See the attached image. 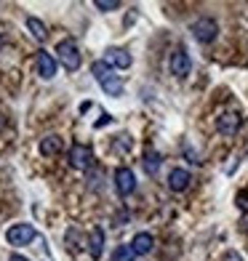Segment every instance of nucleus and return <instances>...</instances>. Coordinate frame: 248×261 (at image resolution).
Listing matches in <instances>:
<instances>
[{
	"mask_svg": "<svg viewBox=\"0 0 248 261\" xmlns=\"http://www.w3.org/2000/svg\"><path fill=\"white\" fill-rule=\"evenodd\" d=\"M91 75L96 77V83L102 86V91L107 93V96H120L123 93V80L115 75V67H110L104 59L91 64Z\"/></svg>",
	"mask_w": 248,
	"mask_h": 261,
	"instance_id": "f257e3e1",
	"label": "nucleus"
},
{
	"mask_svg": "<svg viewBox=\"0 0 248 261\" xmlns=\"http://www.w3.org/2000/svg\"><path fill=\"white\" fill-rule=\"evenodd\" d=\"M216 35H219V24L211 16H200L197 21H192V38L197 43H214L216 40Z\"/></svg>",
	"mask_w": 248,
	"mask_h": 261,
	"instance_id": "f03ea898",
	"label": "nucleus"
},
{
	"mask_svg": "<svg viewBox=\"0 0 248 261\" xmlns=\"http://www.w3.org/2000/svg\"><path fill=\"white\" fill-rule=\"evenodd\" d=\"M56 54H59V62L64 64V69H69V72H75V69L80 67V51H78V45L72 40H62L56 45Z\"/></svg>",
	"mask_w": 248,
	"mask_h": 261,
	"instance_id": "7ed1b4c3",
	"label": "nucleus"
},
{
	"mask_svg": "<svg viewBox=\"0 0 248 261\" xmlns=\"http://www.w3.org/2000/svg\"><path fill=\"white\" fill-rule=\"evenodd\" d=\"M168 69H171L173 77H187V75L192 72V59H190V54H187L184 48H176V51L171 54V59H168Z\"/></svg>",
	"mask_w": 248,
	"mask_h": 261,
	"instance_id": "20e7f679",
	"label": "nucleus"
},
{
	"mask_svg": "<svg viewBox=\"0 0 248 261\" xmlns=\"http://www.w3.org/2000/svg\"><path fill=\"white\" fill-rule=\"evenodd\" d=\"M35 237H38V232H35L32 224H14V227H8V232H6V240L11 245H30Z\"/></svg>",
	"mask_w": 248,
	"mask_h": 261,
	"instance_id": "39448f33",
	"label": "nucleus"
},
{
	"mask_svg": "<svg viewBox=\"0 0 248 261\" xmlns=\"http://www.w3.org/2000/svg\"><path fill=\"white\" fill-rule=\"evenodd\" d=\"M67 160H69V165H72V168L86 171V168H91L93 155H91V149H88L86 144H72V147H69V152H67Z\"/></svg>",
	"mask_w": 248,
	"mask_h": 261,
	"instance_id": "423d86ee",
	"label": "nucleus"
},
{
	"mask_svg": "<svg viewBox=\"0 0 248 261\" xmlns=\"http://www.w3.org/2000/svg\"><path fill=\"white\" fill-rule=\"evenodd\" d=\"M115 189H117V195L120 197H128V195H134V189H136V176L131 168H117L115 171Z\"/></svg>",
	"mask_w": 248,
	"mask_h": 261,
	"instance_id": "0eeeda50",
	"label": "nucleus"
},
{
	"mask_svg": "<svg viewBox=\"0 0 248 261\" xmlns=\"http://www.w3.org/2000/svg\"><path fill=\"white\" fill-rule=\"evenodd\" d=\"M240 115L238 112H224V115H219L216 117V130L219 134H224V136H235L238 134V128H240Z\"/></svg>",
	"mask_w": 248,
	"mask_h": 261,
	"instance_id": "6e6552de",
	"label": "nucleus"
},
{
	"mask_svg": "<svg viewBox=\"0 0 248 261\" xmlns=\"http://www.w3.org/2000/svg\"><path fill=\"white\" fill-rule=\"evenodd\" d=\"M104 62H107L110 67H117V69H128L134 59H131V54H128L126 48H117V45H112V48H107Z\"/></svg>",
	"mask_w": 248,
	"mask_h": 261,
	"instance_id": "1a4fd4ad",
	"label": "nucleus"
},
{
	"mask_svg": "<svg viewBox=\"0 0 248 261\" xmlns=\"http://www.w3.org/2000/svg\"><path fill=\"white\" fill-rule=\"evenodd\" d=\"M190 181H192V176H190V171H184V168H173L168 173V189L171 192H184V189L190 187Z\"/></svg>",
	"mask_w": 248,
	"mask_h": 261,
	"instance_id": "9d476101",
	"label": "nucleus"
},
{
	"mask_svg": "<svg viewBox=\"0 0 248 261\" xmlns=\"http://www.w3.org/2000/svg\"><path fill=\"white\" fill-rule=\"evenodd\" d=\"M131 248H134V253H136V256H147L152 248H155V237H152L150 232H139V234H134Z\"/></svg>",
	"mask_w": 248,
	"mask_h": 261,
	"instance_id": "9b49d317",
	"label": "nucleus"
},
{
	"mask_svg": "<svg viewBox=\"0 0 248 261\" xmlns=\"http://www.w3.org/2000/svg\"><path fill=\"white\" fill-rule=\"evenodd\" d=\"M35 62H38V75H40L43 80H51V77L56 75V62H54V56H51V54L40 51Z\"/></svg>",
	"mask_w": 248,
	"mask_h": 261,
	"instance_id": "f8f14e48",
	"label": "nucleus"
},
{
	"mask_svg": "<svg viewBox=\"0 0 248 261\" xmlns=\"http://www.w3.org/2000/svg\"><path fill=\"white\" fill-rule=\"evenodd\" d=\"M102 251H104V229L93 227L91 240H88V253H91V258H102Z\"/></svg>",
	"mask_w": 248,
	"mask_h": 261,
	"instance_id": "ddd939ff",
	"label": "nucleus"
},
{
	"mask_svg": "<svg viewBox=\"0 0 248 261\" xmlns=\"http://www.w3.org/2000/svg\"><path fill=\"white\" fill-rule=\"evenodd\" d=\"M160 163H163V160H160V155H158L155 149H147V152H144V171H147L150 176H155V173L160 171Z\"/></svg>",
	"mask_w": 248,
	"mask_h": 261,
	"instance_id": "4468645a",
	"label": "nucleus"
},
{
	"mask_svg": "<svg viewBox=\"0 0 248 261\" xmlns=\"http://www.w3.org/2000/svg\"><path fill=\"white\" fill-rule=\"evenodd\" d=\"M59 149H62V139H59V136H45L40 141V152H43V155H56Z\"/></svg>",
	"mask_w": 248,
	"mask_h": 261,
	"instance_id": "2eb2a0df",
	"label": "nucleus"
},
{
	"mask_svg": "<svg viewBox=\"0 0 248 261\" xmlns=\"http://www.w3.org/2000/svg\"><path fill=\"white\" fill-rule=\"evenodd\" d=\"M27 30L32 32V38H35V40H45V35H48V32H45V24H43L40 19H35V16L27 19Z\"/></svg>",
	"mask_w": 248,
	"mask_h": 261,
	"instance_id": "dca6fc26",
	"label": "nucleus"
},
{
	"mask_svg": "<svg viewBox=\"0 0 248 261\" xmlns=\"http://www.w3.org/2000/svg\"><path fill=\"white\" fill-rule=\"evenodd\" d=\"M134 258H136V253H134L131 243H128V245H117L112 251V261H134Z\"/></svg>",
	"mask_w": 248,
	"mask_h": 261,
	"instance_id": "f3484780",
	"label": "nucleus"
},
{
	"mask_svg": "<svg viewBox=\"0 0 248 261\" xmlns=\"http://www.w3.org/2000/svg\"><path fill=\"white\" fill-rule=\"evenodd\" d=\"M131 147H134L131 136H117V141H115V152H117V155H126V152H131Z\"/></svg>",
	"mask_w": 248,
	"mask_h": 261,
	"instance_id": "a211bd4d",
	"label": "nucleus"
},
{
	"mask_svg": "<svg viewBox=\"0 0 248 261\" xmlns=\"http://www.w3.org/2000/svg\"><path fill=\"white\" fill-rule=\"evenodd\" d=\"M96 8L99 11H115V8H120V3L117 0H96Z\"/></svg>",
	"mask_w": 248,
	"mask_h": 261,
	"instance_id": "6ab92c4d",
	"label": "nucleus"
},
{
	"mask_svg": "<svg viewBox=\"0 0 248 261\" xmlns=\"http://www.w3.org/2000/svg\"><path fill=\"white\" fill-rule=\"evenodd\" d=\"M235 203H238L240 211H248V189H240L238 197H235Z\"/></svg>",
	"mask_w": 248,
	"mask_h": 261,
	"instance_id": "aec40b11",
	"label": "nucleus"
},
{
	"mask_svg": "<svg viewBox=\"0 0 248 261\" xmlns=\"http://www.w3.org/2000/svg\"><path fill=\"white\" fill-rule=\"evenodd\" d=\"M8 261H30V258H24V256H21V253H14V256H11Z\"/></svg>",
	"mask_w": 248,
	"mask_h": 261,
	"instance_id": "412c9836",
	"label": "nucleus"
},
{
	"mask_svg": "<svg viewBox=\"0 0 248 261\" xmlns=\"http://www.w3.org/2000/svg\"><path fill=\"white\" fill-rule=\"evenodd\" d=\"M0 43H3V38H0Z\"/></svg>",
	"mask_w": 248,
	"mask_h": 261,
	"instance_id": "4be33fe9",
	"label": "nucleus"
}]
</instances>
